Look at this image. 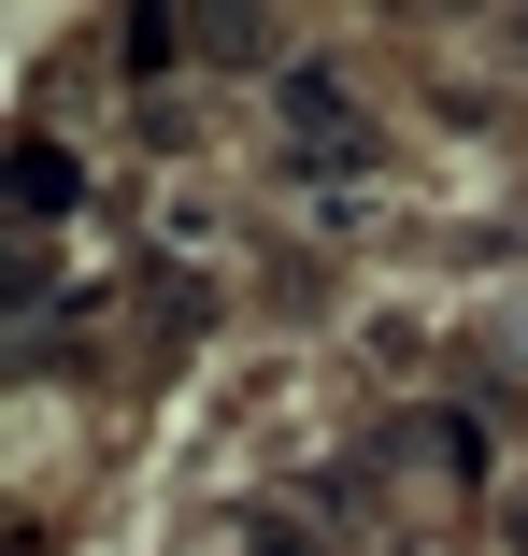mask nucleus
Returning <instances> with one entry per match:
<instances>
[{
	"mask_svg": "<svg viewBox=\"0 0 528 556\" xmlns=\"http://www.w3.org/2000/svg\"><path fill=\"white\" fill-rule=\"evenodd\" d=\"M15 214H72V143H15Z\"/></svg>",
	"mask_w": 528,
	"mask_h": 556,
	"instance_id": "nucleus-2",
	"label": "nucleus"
},
{
	"mask_svg": "<svg viewBox=\"0 0 528 556\" xmlns=\"http://www.w3.org/2000/svg\"><path fill=\"white\" fill-rule=\"evenodd\" d=\"M272 129H286L300 172H357V157H372V115H357V86H343V72H286Z\"/></svg>",
	"mask_w": 528,
	"mask_h": 556,
	"instance_id": "nucleus-1",
	"label": "nucleus"
},
{
	"mask_svg": "<svg viewBox=\"0 0 528 556\" xmlns=\"http://www.w3.org/2000/svg\"><path fill=\"white\" fill-rule=\"evenodd\" d=\"M257 556H314V542H300V528H257Z\"/></svg>",
	"mask_w": 528,
	"mask_h": 556,
	"instance_id": "nucleus-3",
	"label": "nucleus"
}]
</instances>
